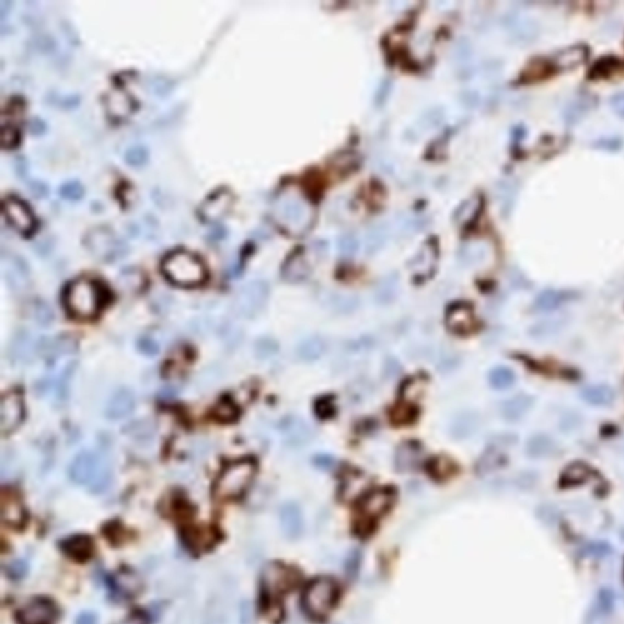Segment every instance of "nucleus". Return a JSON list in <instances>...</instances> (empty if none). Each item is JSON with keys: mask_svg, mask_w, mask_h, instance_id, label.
<instances>
[{"mask_svg": "<svg viewBox=\"0 0 624 624\" xmlns=\"http://www.w3.org/2000/svg\"><path fill=\"white\" fill-rule=\"evenodd\" d=\"M69 476L73 483L86 487L93 494H100L113 482V471L103 456L92 450L78 452L69 467Z\"/></svg>", "mask_w": 624, "mask_h": 624, "instance_id": "1", "label": "nucleus"}, {"mask_svg": "<svg viewBox=\"0 0 624 624\" xmlns=\"http://www.w3.org/2000/svg\"><path fill=\"white\" fill-rule=\"evenodd\" d=\"M161 271L170 282L182 288H194L207 281V267L199 256L188 250L169 253L161 262Z\"/></svg>", "mask_w": 624, "mask_h": 624, "instance_id": "2", "label": "nucleus"}, {"mask_svg": "<svg viewBox=\"0 0 624 624\" xmlns=\"http://www.w3.org/2000/svg\"><path fill=\"white\" fill-rule=\"evenodd\" d=\"M105 301L103 288L91 278H77L67 286L64 304L70 315L77 319H93Z\"/></svg>", "mask_w": 624, "mask_h": 624, "instance_id": "3", "label": "nucleus"}, {"mask_svg": "<svg viewBox=\"0 0 624 624\" xmlns=\"http://www.w3.org/2000/svg\"><path fill=\"white\" fill-rule=\"evenodd\" d=\"M339 599V586L331 577L321 575L310 581L303 592L301 603L304 611L311 619L322 621L327 619Z\"/></svg>", "mask_w": 624, "mask_h": 624, "instance_id": "4", "label": "nucleus"}, {"mask_svg": "<svg viewBox=\"0 0 624 624\" xmlns=\"http://www.w3.org/2000/svg\"><path fill=\"white\" fill-rule=\"evenodd\" d=\"M255 462L249 459L229 462L224 466L213 485V495L218 500L238 499L255 477Z\"/></svg>", "mask_w": 624, "mask_h": 624, "instance_id": "5", "label": "nucleus"}, {"mask_svg": "<svg viewBox=\"0 0 624 624\" xmlns=\"http://www.w3.org/2000/svg\"><path fill=\"white\" fill-rule=\"evenodd\" d=\"M83 245L95 260L102 262L119 260L127 251L125 242L115 233L113 228L105 224L89 228L83 237Z\"/></svg>", "mask_w": 624, "mask_h": 624, "instance_id": "6", "label": "nucleus"}, {"mask_svg": "<svg viewBox=\"0 0 624 624\" xmlns=\"http://www.w3.org/2000/svg\"><path fill=\"white\" fill-rule=\"evenodd\" d=\"M270 288L264 281H251L240 288L232 303L234 314L244 319H254L265 309Z\"/></svg>", "mask_w": 624, "mask_h": 624, "instance_id": "7", "label": "nucleus"}, {"mask_svg": "<svg viewBox=\"0 0 624 624\" xmlns=\"http://www.w3.org/2000/svg\"><path fill=\"white\" fill-rule=\"evenodd\" d=\"M393 505V494L386 489H378L365 496L358 506V529L361 534L367 533L386 515Z\"/></svg>", "mask_w": 624, "mask_h": 624, "instance_id": "8", "label": "nucleus"}, {"mask_svg": "<svg viewBox=\"0 0 624 624\" xmlns=\"http://www.w3.org/2000/svg\"><path fill=\"white\" fill-rule=\"evenodd\" d=\"M298 581L299 575L294 568L282 564H272L264 570L262 589L265 595L271 601H275L283 594L292 590Z\"/></svg>", "mask_w": 624, "mask_h": 624, "instance_id": "9", "label": "nucleus"}, {"mask_svg": "<svg viewBox=\"0 0 624 624\" xmlns=\"http://www.w3.org/2000/svg\"><path fill=\"white\" fill-rule=\"evenodd\" d=\"M3 213L6 221L16 228L20 233L28 235L36 229V218L25 201L16 196H8L3 199Z\"/></svg>", "mask_w": 624, "mask_h": 624, "instance_id": "10", "label": "nucleus"}, {"mask_svg": "<svg viewBox=\"0 0 624 624\" xmlns=\"http://www.w3.org/2000/svg\"><path fill=\"white\" fill-rule=\"evenodd\" d=\"M233 204V194L227 187H220L213 190L203 200L198 207V215L201 221L216 223L227 215Z\"/></svg>", "mask_w": 624, "mask_h": 624, "instance_id": "11", "label": "nucleus"}, {"mask_svg": "<svg viewBox=\"0 0 624 624\" xmlns=\"http://www.w3.org/2000/svg\"><path fill=\"white\" fill-rule=\"evenodd\" d=\"M25 416V404L22 395L16 391L5 393L0 400V432L8 435L21 424Z\"/></svg>", "mask_w": 624, "mask_h": 624, "instance_id": "12", "label": "nucleus"}, {"mask_svg": "<svg viewBox=\"0 0 624 624\" xmlns=\"http://www.w3.org/2000/svg\"><path fill=\"white\" fill-rule=\"evenodd\" d=\"M279 430L283 440L290 448H303L314 439V429L304 418L290 415L282 419Z\"/></svg>", "mask_w": 624, "mask_h": 624, "instance_id": "13", "label": "nucleus"}, {"mask_svg": "<svg viewBox=\"0 0 624 624\" xmlns=\"http://www.w3.org/2000/svg\"><path fill=\"white\" fill-rule=\"evenodd\" d=\"M55 617L54 603L44 597L34 599L17 612V621L20 624H51Z\"/></svg>", "mask_w": 624, "mask_h": 624, "instance_id": "14", "label": "nucleus"}, {"mask_svg": "<svg viewBox=\"0 0 624 624\" xmlns=\"http://www.w3.org/2000/svg\"><path fill=\"white\" fill-rule=\"evenodd\" d=\"M41 350V343L33 336L32 332L17 331L9 344V356L19 364H28Z\"/></svg>", "mask_w": 624, "mask_h": 624, "instance_id": "15", "label": "nucleus"}, {"mask_svg": "<svg viewBox=\"0 0 624 624\" xmlns=\"http://www.w3.org/2000/svg\"><path fill=\"white\" fill-rule=\"evenodd\" d=\"M104 106L110 119H119L128 117L136 108V100L122 88H113L104 98Z\"/></svg>", "mask_w": 624, "mask_h": 624, "instance_id": "16", "label": "nucleus"}, {"mask_svg": "<svg viewBox=\"0 0 624 624\" xmlns=\"http://www.w3.org/2000/svg\"><path fill=\"white\" fill-rule=\"evenodd\" d=\"M136 397L128 388H119L113 393L105 407V416L110 421H121L135 411Z\"/></svg>", "mask_w": 624, "mask_h": 624, "instance_id": "17", "label": "nucleus"}, {"mask_svg": "<svg viewBox=\"0 0 624 624\" xmlns=\"http://www.w3.org/2000/svg\"><path fill=\"white\" fill-rule=\"evenodd\" d=\"M481 415L474 410H462L451 418L449 435L455 440H465L476 435L481 427Z\"/></svg>", "mask_w": 624, "mask_h": 624, "instance_id": "18", "label": "nucleus"}, {"mask_svg": "<svg viewBox=\"0 0 624 624\" xmlns=\"http://www.w3.org/2000/svg\"><path fill=\"white\" fill-rule=\"evenodd\" d=\"M446 325L449 331L457 336H466L476 327L473 310L466 304L452 305L446 312Z\"/></svg>", "mask_w": 624, "mask_h": 624, "instance_id": "19", "label": "nucleus"}, {"mask_svg": "<svg viewBox=\"0 0 624 624\" xmlns=\"http://www.w3.org/2000/svg\"><path fill=\"white\" fill-rule=\"evenodd\" d=\"M77 350H78V343L76 339L71 336L62 334V336H58V337L51 338V339L41 343L39 354L48 364H53L60 358L73 355Z\"/></svg>", "mask_w": 624, "mask_h": 624, "instance_id": "20", "label": "nucleus"}, {"mask_svg": "<svg viewBox=\"0 0 624 624\" xmlns=\"http://www.w3.org/2000/svg\"><path fill=\"white\" fill-rule=\"evenodd\" d=\"M534 397L526 393L516 394L500 404L499 413L506 422H518L529 413L534 406Z\"/></svg>", "mask_w": 624, "mask_h": 624, "instance_id": "21", "label": "nucleus"}, {"mask_svg": "<svg viewBox=\"0 0 624 624\" xmlns=\"http://www.w3.org/2000/svg\"><path fill=\"white\" fill-rule=\"evenodd\" d=\"M4 278L12 292H25L30 286V270L20 257H11L4 262Z\"/></svg>", "mask_w": 624, "mask_h": 624, "instance_id": "22", "label": "nucleus"}, {"mask_svg": "<svg viewBox=\"0 0 624 624\" xmlns=\"http://www.w3.org/2000/svg\"><path fill=\"white\" fill-rule=\"evenodd\" d=\"M0 506L1 520L5 524L10 527L21 526L25 521V510L21 500L19 499V496L14 492L3 490L0 498Z\"/></svg>", "mask_w": 624, "mask_h": 624, "instance_id": "23", "label": "nucleus"}, {"mask_svg": "<svg viewBox=\"0 0 624 624\" xmlns=\"http://www.w3.org/2000/svg\"><path fill=\"white\" fill-rule=\"evenodd\" d=\"M279 521L287 537L297 538L300 535L304 526V518L298 504L286 502L279 511Z\"/></svg>", "mask_w": 624, "mask_h": 624, "instance_id": "24", "label": "nucleus"}, {"mask_svg": "<svg viewBox=\"0 0 624 624\" xmlns=\"http://www.w3.org/2000/svg\"><path fill=\"white\" fill-rule=\"evenodd\" d=\"M422 457L421 446L413 441H405L397 446L394 456L395 468L399 472H410L417 468Z\"/></svg>", "mask_w": 624, "mask_h": 624, "instance_id": "25", "label": "nucleus"}, {"mask_svg": "<svg viewBox=\"0 0 624 624\" xmlns=\"http://www.w3.org/2000/svg\"><path fill=\"white\" fill-rule=\"evenodd\" d=\"M327 351V340L321 336H310L299 343L295 349L297 358L305 364H311L320 360Z\"/></svg>", "mask_w": 624, "mask_h": 624, "instance_id": "26", "label": "nucleus"}, {"mask_svg": "<svg viewBox=\"0 0 624 624\" xmlns=\"http://www.w3.org/2000/svg\"><path fill=\"white\" fill-rule=\"evenodd\" d=\"M524 450H526V455L529 459L540 460V459H546V457L555 455V452L557 451V444L553 439V437L544 435V433H538L527 440Z\"/></svg>", "mask_w": 624, "mask_h": 624, "instance_id": "27", "label": "nucleus"}, {"mask_svg": "<svg viewBox=\"0 0 624 624\" xmlns=\"http://www.w3.org/2000/svg\"><path fill=\"white\" fill-rule=\"evenodd\" d=\"M579 397L590 406H610L616 399V393L608 384H589L579 391Z\"/></svg>", "mask_w": 624, "mask_h": 624, "instance_id": "28", "label": "nucleus"}, {"mask_svg": "<svg viewBox=\"0 0 624 624\" xmlns=\"http://www.w3.org/2000/svg\"><path fill=\"white\" fill-rule=\"evenodd\" d=\"M507 457L499 446H493L484 451L476 465V471L481 476H487L505 466Z\"/></svg>", "mask_w": 624, "mask_h": 624, "instance_id": "29", "label": "nucleus"}, {"mask_svg": "<svg viewBox=\"0 0 624 624\" xmlns=\"http://www.w3.org/2000/svg\"><path fill=\"white\" fill-rule=\"evenodd\" d=\"M61 548L71 559L86 561L93 554V542L87 535H73L61 543Z\"/></svg>", "mask_w": 624, "mask_h": 624, "instance_id": "30", "label": "nucleus"}, {"mask_svg": "<svg viewBox=\"0 0 624 624\" xmlns=\"http://www.w3.org/2000/svg\"><path fill=\"white\" fill-rule=\"evenodd\" d=\"M183 539H185L187 548L193 551H204V550L212 548L216 544L218 535H216V532L210 528H201V529L185 531Z\"/></svg>", "mask_w": 624, "mask_h": 624, "instance_id": "31", "label": "nucleus"}, {"mask_svg": "<svg viewBox=\"0 0 624 624\" xmlns=\"http://www.w3.org/2000/svg\"><path fill=\"white\" fill-rule=\"evenodd\" d=\"M113 586L122 597H132L141 592V581L139 577L132 570H122L114 575Z\"/></svg>", "mask_w": 624, "mask_h": 624, "instance_id": "32", "label": "nucleus"}, {"mask_svg": "<svg viewBox=\"0 0 624 624\" xmlns=\"http://www.w3.org/2000/svg\"><path fill=\"white\" fill-rule=\"evenodd\" d=\"M399 293V279L395 276H386L377 283L373 292L375 304L388 306L393 304Z\"/></svg>", "mask_w": 624, "mask_h": 624, "instance_id": "33", "label": "nucleus"}, {"mask_svg": "<svg viewBox=\"0 0 624 624\" xmlns=\"http://www.w3.org/2000/svg\"><path fill=\"white\" fill-rule=\"evenodd\" d=\"M309 265L300 256L289 257L282 268V277L286 282L300 283L309 277Z\"/></svg>", "mask_w": 624, "mask_h": 624, "instance_id": "34", "label": "nucleus"}, {"mask_svg": "<svg viewBox=\"0 0 624 624\" xmlns=\"http://www.w3.org/2000/svg\"><path fill=\"white\" fill-rule=\"evenodd\" d=\"M516 373L513 369L507 366H495L488 373L489 386L495 391H507L515 386Z\"/></svg>", "mask_w": 624, "mask_h": 624, "instance_id": "35", "label": "nucleus"}, {"mask_svg": "<svg viewBox=\"0 0 624 624\" xmlns=\"http://www.w3.org/2000/svg\"><path fill=\"white\" fill-rule=\"evenodd\" d=\"M565 300L566 294L564 292L556 290V289H548V290L542 292L535 298L534 308L537 311L548 312V311H553V310L559 308L561 305L564 304Z\"/></svg>", "mask_w": 624, "mask_h": 624, "instance_id": "36", "label": "nucleus"}, {"mask_svg": "<svg viewBox=\"0 0 624 624\" xmlns=\"http://www.w3.org/2000/svg\"><path fill=\"white\" fill-rule=\"evenodd\" d=\"M117 284L124 292L133 293L144 286V276L135 267H128L119 273Z\"/></svg>", "mask_w": 624, "mask_h": 624, "instance_id": "37", "label": "nucleus"}, {"mask_svg": "<svg viewBox=\"0 0 624 624\" xmlns=\"http://www.w3.org/2000/svg\"><path fill=\"white\" fill-rule=\"evenodd\" d=\"M32 319L39 326L48 327L54 321V312L47 303L37 300L32 304Z\"/></svg>", "mask_w": 624, "mask_h": 624, "instance_id": "38", "label": "nucleus"}, {"mask_svg": "<svg viewBox=\"0 0 624 624\" xmlns=\"http://www.w3.org/2000/svg\"><path fill=\"white\" fill-rule=\"evenodd\" d=\"M149 152L148 148L143 144H136L127 148L125 152V161L130 166H141L147 163Z\"/></svg>", "mask_w": 624, "mask_h": 624, "instance_id": "39", "label": "nucleus"}, {"mask_svg": "<svg viewBox=\"0 0 624 624\" xmlns=\"http://www.w3.org/2000/svg\"><path fill=\"white\" fill-rule=\"evenodd\" d=\"M127 435L136 440H147L154 435V427L148 421H136L126 428Z\"/></svg>", "mask_w": 624, "mask_h": 624, "instance_id": "40", "label": "nucleus"}, {"mask_svg": "<svg viewBox=\"0 0 624 624\" xmlns=\"http://www.w3.org/2000/svg\"><path fill=\"white\" fill-rule=\"evenodd\" d=\"M588 476H589V468L586 465H583L579 462H577V463L575 462L570 465L564 473V478L567 484L581 483L586 481Z\"/></svg>", "mask_w": 624, "mask_h": 624, "instance_id": "41", "label": "nucleus"}, {"mask_svg": "<svg viewBox=\"0 0 624 624\" xmlns=\"http://www.w3.org/2000/svg\"><path fill=\"white\" fill-rule=\"evenodd\" d=\"M58 192H59L60 196L64 199L77 200V199H81L84 194V188L81 182H78L76 179H70L60 185Z\"/></svg>", "mask_w": 624, "mask_h": 624, "instance_id": "42", "label": "nucleus"}, {"mask_svg": "<svg viewBox=\"0 0 624 624\" xmlns=\"http://www.w3.org/2000/svg\"><path fill=\"white\" fill-rule=\"evenodd\" d=\"M255 354L259 358H270L278 351V344L275 339L270 337H262L255 343Z\"/></svg>", "mask_w": 624, "mask_h": 624, "instance_id": "43", "label": "nucleus"}, {"mask_svg": "<svg viewBox=\"0 0 624 624\" xmlns=\"http://www.w3.org/2000/svg\"><path fill=\"white\" fill-rule=\"evenodd\" d=\"M358 299L354 297H345V295H338L332 298L330 306L331 309L334 310L339 314H349L358 308Z\"/></svg>", "mask_w": 624, "mask_h": 624, "instance_id": "44", "label": "nucleus"}, {"mask_svg": "<svg viewBox=\"0 0 624 624\" xmlns=\"http://www.w3.org/2000/svg\"><path fill=\"white\" fill-rule=\"evenodd\" d=\"M20 141V133L15 126L3 124L1 127V146L4 149L16 147Z\"/></svg>", "mask_w": 624, "mask_h": 624, "instance_id": "45", "label": "nucleus"}, {"mask_svg": "<svg viewBox=\"0 0 624 624\" xmlns=\"http://www.w3.org/2000/svg\"><path fill=\"white\" fill-rule=\"evenodd\" d=\"M137 347L143 355H147L149 358L155 356L160 351L159 343L154 338L149 337V336H143V337L139 338L138 342H137Z\"/></svg>", "mask_w": 624, "mask_h": 624, "instance_id": "46", "label": "nucleus"}, {"mask_svg": "<svg viewBox=\"0 0 624 624\" xmlns=\"http://www.w3.org/2000/svg\"><path fill=\"white\" fill-rule=\"evenodd\" d=\"M336 459L327 452H319L312 457V465L320 471H332L336 467Z\"/></svg>", "mask_w": 624, "mask_h": 624, "instance_id": "47", "label": "nucleus"}, {"mask_svg": "<svg viewBox=\"0 0 624 624\" xmlns=\"http://www.w3.org/2000/svg\"><path fill=\"white\" fill-rule=\"evenodd\" d=\"M27 562L23 561V559H16V561L11 562L10 565L6 567V575H9V578L14 579V581L22 579L25 575H27Z\"/></svg>", "mask_w": 624, "mask_h": 624, "instance_id": "48", "label": "nucleus"}, {"mask_svg": "<svg viewBox=\"0 0 624 624\" xmlns=\"http://www.w3.org/2000/svg\"><path fill=\"white\" fill-rule=\"evenodd\" d=\"M589 105L588 104H584V102H581V100H577L575 103L572 104L570 106L567 108L566 110V119L567 122H577V119H581V115L586 113V110L589 109L588 108Z\"/></svg>", "mask_w": 624, "mask_h": 624, "instance_id": "49", "label": "nucleus"}, {"mask_svg": "<svg viewBox=\"0 0 624 624\" xmlns=\"http://www.w3.org/2000/svg\"><path fill=\"white\" fill-rule=\"evenodd\" d=\"M610 105L614 110V114L619 115V117L624 119V91L616 93L610 100Z\"/></svg>", "mask_w": 624, "mask_h": 624, "instance_id": "50", "label": "nucleus"}, {"mask_svg": "<svg viewBox=\"0 0 624 624\" xmlns=\"http://www.w3.org/2000/svg\"><path fill=\"white\" fill-rule=\"evenodd\" d=\"M45 127L47 126L44 124L43 119H39V117H33V119L28 121V132L32 133V135H36V136L42 135L45 130Z\"/></svg>", "mask_w": 624, "mask_h": 624, "instance_id": "51", "label": "nucleus"}, {"mask_svg": "<svg viewBox=\"0 0 624 624\" xmlns=\"http://www.w3.org/2000/svg\"><path fill=\"white\" fill-rule=\"evenodd\" d=\"M75 624H98V617L92 611H83L77 616Z\"/></svg>", "mask_w": 624, "mask_h": 624, "instance_id": "52", "label": "nucleus"}, {"mask_svg": "<svg viewBox=\"0 0 624 624\" xmlns=\"http://www.w3.org/2000/svg\"><path fill=\"white\" fill-rule=\"evenodd\" d=\"M116 624H148V619L143 614H133Z\"/></svg>", "mask_w": 624, "mask_h": 624, "instance_id": "53", "label": "nucleus"}, {"mask_svg": "<svg viewBox=\"0 0 624 624\" xmlns=\"http://www.w3.org/2000/svg\"><path fill=\"white\" fill-rule=\"evenodd\" d=\"M30 188H31L33 194L36 196H45V194H47V190H48L47 185L42 183L41 181H34V182L30 185Z\"/></svg>", "mask_w": 624, "mask_h": 624, "instance_id": "54", "label": "nucleus"}]
</instances>
